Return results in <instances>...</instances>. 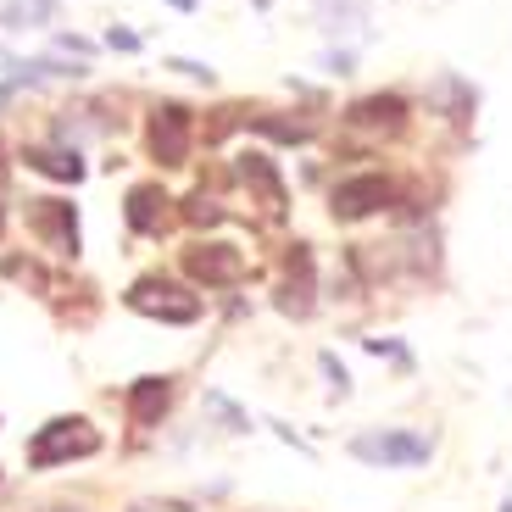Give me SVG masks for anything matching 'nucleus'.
Returning a JSON list of instances; mask_svg holds the SVG:
<instances>
[{
	"label": "nucleus",
	"mask_w": 512,
	"mask_h": 512,
	"mask_svg": "<svg viewBox=\"0 0 512 512\" xmlns=\"http://www.w3.org/2000/svg\"><path fill=\"white\" fill-rule=\"evenodd\" d=\"M351 128H379V134H396L401 123H407V101L401 95H368V101H357L346 112Z\"/></svg>",
	"instance_id": "9d476101"
},
{
	"label": "nucleus",
	"mask_w": 512,
	"mask_h": 512,
	"mask_svg": "<svg viewBox=\"0 0 512 512\" xmlns=\"http://www.w3.org/2000/svg\"><path fill=\"white\" fill-rule=\"evenodd\" d=\"M362 346H368L373 357H396V362H407V351H401L396 340H373V334H368V340H362Z\"/></svg>",
	"instance_id": "aec40b11"
},
{
	"label": "nucleus",
	"mask_w": 512,
	"mask_h": 512,
	"mask_svg": "<svg viewBox=\"0 0 512 512\" xmlns=\"http://www.w3.org/2000/svg\"><path fill=\"white\" fill-rule=\"evenodd\" d=\"M167 401H173V379H140L134 390H128V418L156 423L167 412Z\"/></svg>",
	"instance_id": "ddd939ff"
},
{
	"label": "nucleus",
	"mask_w": 512,
	"mask_h": 512,
	"mask_svg": "<svg viewBox=\"0 0 512 512\" xmlns=\"http://www.w3.org/2000/svg\"><path fill=\"white\" fill-rule=\"evenodd\" d=\"M123 218L134 234H156L167 223V190H156V184H134L123 201Z\"/></svg>",
	"instance_id": "1a4fd4ad"
},
{
	"label": "nucleus",
	"mask_w": 512,
	"mask_h": 512,
	"mask_svg": "<svg viewBox=\"0 0 512 512\" xmlns=\"http://www.w3.org/2000/svg\"><path fill=\"white\" fill-rule=\"evenodd\" d=\"M190 134H195L190 106L162 101V106L151 112V156H156L162 167H184V162H190Z\"/></svg>",
	"instance_id": "423d86ee"
},
{
	"label": "nucleus",
	"mask_w": 512,
	"mask_h": 512,
	"mask_svg": "<svg viewBox=\"0 0 512 512\" xmlns=\"http://www.w3.org/2000/svg\"><path fill=\"white\" fill-rule=\"evenodd\" d=\"M28 223H34V234L51 245V251L78 256V212H73V201H34L28 206Z\"/></svg>",
	"instance_id": "0eeeda50"
},
{
	"label": "nucleus",
	"mask_w": 512,
	"mask_h": 512,
	"mask_svg": "<svg viewBox=\"0 0 512 512\" xmlns=\"http://www.w3.org/2000/svg\"><path fill=\"white\" fill-rule=\"evenodd\" d=\"M106 45H112V51H134V45H140V39L128 34V28H112V34H106Z\"/></svg>",
	"instance_id": "4be33fe9"
},
{
	"label": "nucleus",
	"mask_w": 512,
	"mask_h": 512,
	"mask_svg": "<svg viewBox=\"0 0 512 512\" xmlns=\"http://www.w3.org/2000/svg\"><path fill=\"white\" fill-rule=\"evenodd\" d=\"M351 457L368 468H423L429 462V440L412 429H368L351 440Z\"/></svg>",
	"instance_id": "f03ea898"
},
{
	"label": "nucleus",
	"mask_w": 512,
	"mask_h": 512,
	"mask_svg": "<svg viewBox=\"0 0 512 512\" xmlns=\"http://www.w3.org/2000/svg\"><path fill=\"white\" fill-rule=\"evenodd\" d=\"M23 162L34 167V173H45V179H62V184H78V179H84V162H78V151H62V145H34V151H23Z\"/></svg>",
	"instance_id": "9b49d317"
},
{
	"label": "nucleus",
	"mask_w": 512,
	"mask_h": 512,
	"mask_svg": "<svg viewBox=\"0 0 512 512\" xmlns=\"http://www.w3.org/2000/svg\"><path fill=\"white\" fill-rule=\"evenodd\" d=\"M501 512H512V496H507V507H501Z\"/></svg>",
	"instance_id": "cd10ccee"
},
{
	"label": "nucleus",
	"mask_w": 512,
	"mask_h": 512,
	"mask_svg": "<svg viewBox=\"0 0 512 512\" xmlns=\"http://www.w3.org/2000/svg\"><path fill=\"white\" fill-rule=\"evenodd\" d=\"M396 201V184L384 179V173H357V179H340L329 195V212L340 223H362L373 218V212H384V206Z\"/></svg>",
	"instance_id": "20e7f679"
},
{
	"label": "nucleus",
	"mask_w": 512,
	"mask_h": 512,
	"mask_svg": "<svg viewBox=\"0 0 512 512\" xmlns=\"http://www.w3.org/2000/svg\"><path fill=\"white\" fill-rule=\"evenodd\" d=\"M312 290H318V279H312V251H307V245H295V251H290V273H284V284H279L273 301H279V312H290V318H307L312 301H318Z\"/></svg>",
	"instance_id": "6e6552de"
},
{
	"label": "nucleus",
	"mask_w": 512,
	"mask_h": 512,
	"mask_svg": "<svg viewBox=\"0 0 512 512\" xmlns=\"http://www.w3.org/2000/svg\"><path fill=\"white\" fill-rule=\"evenodd\" d=\"M318 17H323V34H346V28L368 23V0H323Z\"/></svg>",
	"instance_id": "2eb2a0df"
},
{
	"label": "nucleus",
	"mask_w": 512,
	"mask_h": 512,
	"mask_svg": "<svg viewBox=\"0 0 512 512\" xmlns=\"http://www.w3.org/2000/svg\"><path fill=\"white\" fill-rule=\"evenodd\" d=\"M51 512H78V507H51Z\"/></svg>",
	"instance_id": "bb28decb"
},
{
	"label": "nucleus",
	"mask_w": 512,
	"mask_h": 512,
	"mask_svg": "<svg viewBox=\"0 0 512 512\" xmlns=\"http://www.w3.org/2000/svg\"><path fill=\"white\" fill-rule=\"evenodd\" d=\"M0 234H6V201H0Z\"/></svg>",
	"instance_id": "a878e982"
},
{
	"label": "nucleus",
	"mask_w": 512,
	"mask_h": 512,
	"mask_svg": "<svg viewBox=\"0 0 512 512\" xmlns=\"http://www.w3.org/2000/svg\"><path fill=\"white\" fill-rule=\"evenodd\" d=\"M128 307L145 312V318H162V323H195L201 318V295L179 290V284H167V279H140L128 290Z\"/></svg>",
	"instance_id": "39448f33"
},
{
	"label": "nucleus",
	"mask_w": 512,
	"mask_h": 512,
	"mask_svg": "<svg viewBox=\"0 0 512 512\" xmlns=\"http://www.w3.org/2000/svg\"><path fill=\"white\" fill-rule=\"evenodd\" d=\"M173 6H179V12H195V0H173Z\"/></svg>",
	"instance_id": "b1692460"
},
{
	"label": "nucleus",
	"mask_w": 512,
	"mask_h": 512,
	"mask_svg": "<svg viewBox=\"0 0 512 512\" xmlns=\"http://www.w3.org/2000/svg\"><path fill=\"white\" fill-rule=\"evenodd\" d=\"M62 0H6V12H0V28H45L56 17Z\"/></svg>",
	"instance_id": "4468645a"
},
{
	"label": "nucleus",
	"mask_w": 512,
	"mask_h": 512,
	"mask_svg": "<svg viewBox=\"0 0 512 512\" xmlns=\"http://www.w3.org/2000/svg\"><path fill=\"white\" fill-rule=\"evenodd\" d=\"M351 62H357L351 51H329V56H323V67H329V73H351Z\"/></svg>",
	"instance_id": "412c9836"
},
{
	"label": "nucleus",
	"mask_w": 512,
	"mask_h": 512,
	"mask_svg": "<svg viewBox=\"0 0 512 512\" xmlns=\"http://www.w3.org/2000/svg\"><path fill=\"white\" fill-rule=\"evenodd\" d=\"M184 218H190V223H218L223 212H218L212 201H206V195H190V201H184Z\"/></svg>",
	"instance_id": "a211bd4d"
},
{
	"label": "nucleus",
	"mask_w": 512,
	"mask_h": 512,
	"mask_svg": "<svg viewBox=\"0 0 512 512\" xmlns=\"http://www.w3.org/2000/svg\"><path fill=\"white\" fill-rule=\"evenodd\" d=\"M201 401H206V407H212V412H218V418H223V429H229V435H245V429H251V418H245V412L234 407L229 396H218V390H206Z\"/></svg>",
	"instance_id": "dca6fc26"
},
{
	"label": "nucleus",
	"mask_w": 512,
	"mask_h": 512,
	"mask_svg": "<svg viewBox=\"0 0 512 512\" xmlns=\"http://www.w3.org/2000/svg\"><path fill=\"white\" fill-rule=\"evenodd\" d=\"M251 6H256V12H268V6H273V0H251Z\"/></svg>",
	"instance_id": "393cba45"
},
{
	"label": "nucleus",
	"mask_w": 512,
	"mask_h": 512,
	"mask_svg": "<svg viewBox=\"0 0 512 512\" xmlns=\"http://www.w3.org/2000/svg\"><path fill=\"white\" fill-rule=\"evenodd\" d=\"M134 512H184V507H167V501H162V507H151V501H140Z\"/></svg>",
	"instance_id": "5701e85b"
},
{
	"label": "nucleus",
	"mask_w": 512,
	"mask_h": 512,
	"mask_svg": "<svg viewBox=\"0 0 512 512\" xmlns=\"http://www.w3.org/2000/svg\"><path fill=\"white\" fill-rule=\"evenodd\" d=\"M240 179L245 184H256V195L279 212L284 206V179H279V167H273V156H262V151H245L240 156Z\"/></svg>",
	"instance_id": "f8f14e48"
},
{
	"label": "nucleus",
	"mask_w": 512,
	"mask_h": 512,
	"mask_svg": "<svg viewBox=\"0 0 512 512\" xmlns=\"http://www.w3.org/2000/svg\"><path fill=\"white\" fill-rule=\"evenodd\" d=\"M95 451H101V435H95L84 418H51L34 435V446H28V462H34V468H62V462L95 457Z\"/></svg>",
	"instance_id": "f257e3e1"
},
{
	"label": "nucleus",
	"mask_w": 512,
	"mask_h": 512,
	"mask_svg": "<svg viewBox=\"0 0 512 512\" xmlns=\"http://www.w3.org/2000/svg\"><path fill=\"white\" fill-rule=\"evenodd\" d=\"M184 273H190L201 290H229V284L245 279V256H240V245H229V240H201V245L184 251Z\"/></svg>",
	"instance_id": "7ed1b4c3"
},
{
	"label": "nucleus",
	"mask_w": 512,
	"mask_h": 512,
	"mask_svg": "<svg viewBox=\"0 0 512 512\" xmlns=\"http://www.w3.org/2000/svg\"><path fill=\"white\" fill-rule=\"evenodd\" d=\"M167 67H173V73H184V78H201V84H212V67H206V62H190V56H173Z\"/></svg>",
	"instance_id": "6ab92c4d"
},
{
	"label": "nucleus",
	"mask_w": 512,
	"mask_h": 512,
	"mask_svg": "<svg viewBox=\"0 0 512 512\" xmlns=\"http://www.w3.org/2000/svg\"><path fill=\"white\" fill-rule=\"evenodd\" d=\"M318 368H323V379H329V390H334V396H351V373L340 368V357H334V351H323V357H318Z\"/></svg>",
	"instance_id": "f3484780"
}]
</instances>
